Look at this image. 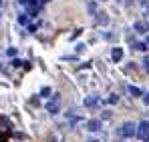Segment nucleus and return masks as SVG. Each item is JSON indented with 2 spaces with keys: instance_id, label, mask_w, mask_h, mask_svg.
Listing matches in <instances>:
<instances>
[{
  "instance_id": "obj_5",
  "label": "nucleus",
  "mask_w": 149,
  "mask_h": 142,
  "mask_svg": "<svg viewBox=\"0 0 149 142\" xmlns=\"http://www.w3.org/2000/svg\"><path fill=\"white\" fill-rule=\"evenodd\" d=\"M10 128H12L10 120L6 118V116H0V132H2V134H4V132H10Z\"/></svg>"
},
{
  "instance_id": "obj_18",
  "label": "nucleus",
  "mask_w": 149,
  "mask_h": 142,
  "mask_svg": "<svg viewBox=\"0 0 149 142\" xmlns=\"http://www.w3.org/2000/svg\"><path fill=\"white\" fill-rule=\"evenodd\" d=\"M28 32H36V24H30L28 26Z\"/></svg>"
},
{
  "instance_id": "obj_14",
  "label": "nucleus",
  "mask_w": 149,
  "mask_h": 142,
  "mask_svg": "<svg viewBox=\"0 0 149 142\" xmlns=\"http://www.w3.org/2000/svg\"><path fill=\"white\" fill-rule=\"evenodd\" d=\"M117 100H119V98H117V96H115V94H111V96H109V98H107V102H109V104H115Z\"/></svg>"
},
{
  "instance_id": "obj_3",
  "label": "nucleus",
  "mask_w": 149,
  "mask_h": 142,
  "mask_svg": "<svg viewBox=\"0 0 149 142\" xmlns=\"http://www.w3.org/2000/svg\"><path fill=\"white\" fill-rule=\"evenodd\" d=\"M135 130H137V128H135L131 122H125L119 132H121V136H127V138H129V136H133V134H135Z\"/></svg>"
},
{
  "instance_id": "obj_11",
  "label": "nucleus",
  "mask_w": 149,
  "mask_h": 142,
  "mask_svg": "<svg viewBox=\"0 0 149 142\" xmlns=\"http://www.w3.org/2000/svg\"><path fill=\"white\" fill-rule=\"evenodd\" d=\"M107 20H109V18H107V14H103V12L97 14V24H107Z\"/></svg>"
},
{
  "instance_id": "obj_6",
  "label": "nucleus",
  "mask_w": 149,
  "mask_h": 142,
  "mask_svg": "<svg viewBox=\"0 0 149 142\" xmlns=\"http://www.w3.org/2000/svg\"><path fill=\"white\" fill-rule=\"evenodd\" d=\"M87 130H91V132H97V130H101V120H89L87 122Z\"/></svg>"
},
{
  "instance_id": "obj_22",
  "label": "nucleus",
  "mask_w": 149,
  "mask_h": 142,
  "mask_svg": "<svg viewBox=\"0 0 149 142\" xmlns=\"http://www.w3.org/2000/svg\"><path fill=\"white\" fill-rule=\"evenodd\" d=\"M87 142H97V140H87Z\"/></svg>"
},
{
  "instance_id": "obj_19",
  "label": "nucleus",
  "mask_w": 149,
  "mask_h": 142,
  "mask_svg": "<svg viewBox=\"0 0 149 142\" xmlns=\"http://www.w3.org/2000/svg\"><path fill=\"white\" fill-rule=\"evenodd\" d=\"M143 100H145V104H147V106H149V92H147V94H145V96H143Z\"/></svg>"
},
{
  "instance_id": "obj_7",
  "label": "nucleus",
  "mask_w": 149,
  "mask_h": 142,
  "mask_svg": "<svg viewBox=\"0 0 149 142\" xmlns=\"http://www.w3.org/2000/svg\"><path fill=\"white\" fill-rule=\"evenodd\" d=\"M135 32H149V24L143 22V20H139V22H135Z\"/></svg>"
},
{
  "instance_id": "obj_21",
  "label": "nucleus",
  "mask_w": 149,
  "mask_h": 142,
  "mask_svg": "<svg viewBox=\"0 0 149 142\" xmlns=\"http://www.w3.org/2000/svg\"><path fill=\"white\" fill-rule=\"evenodd\" d=\"M49 142H56V138H49Z\"/></svg>"
},
{
  "instance_id": "obj_4",
  "label": "nucleus",
  "mask_w": 149,
  "mask_h": 142,
  "mask_svg": "<svg viewBox=\"0 0 149 142\" xmlns=\"http://www.w3.org/2000/svg\"><path fill=\"white\" fill-rule=\"evenodd\" d=\"M26 6H28V16H34V14L38 12V8H40L38 0H28V2H26Z\"/></svg>"
},
{
  "instance_id": "obj_12",
  "label": "nucleus",
  "mask_w": 149,
  "mask_h": 142,
  "mask_svg": "<svg viewBox=\"0 0 149 142\" xmlns=\"http://www.w3.org/2000/svg\"><path fill=\"white\" fill-rule=\"evenodd\" d=\"M129 92H131L133 96H141V90H139L137 86H129Z\"/></svg>"
},
{
  "instance_id": "obj_10",
  "label": "nucleus",
  "mask_w": 149,
  "mask_h": 142,
  "mask_svg": "<svg viewBox=\"0 0 149 142\" xmlns=\"http://www.w3.org/2000/svg\"><path fill=\"white\" fill-rule=\"evenodd\" d=\"M133 48H135V50L145 52V50H147V44H145V42H135V44H133Z\"/></svg>"
},
{
  "instance_id": "obj_20",
  "label": "nucleus",
  "mask_w": 149,
  "mask_h": 142,
  "mask_svg": "<svg viewBox=\"0 0 149 142\" xmlns=\"http://www.w3.org/2000/svg\"><path fill=\"white\" fill-rule=\"evenodd\" d=\"M0 142H6V136L4 134H0Z\"/></svg>"
},
{
  "instance_id": "obj_15",
  "label": "nucleus",
  "mask_w": 149,
  "mask_h": 142,
  "mask_svg": "<svg viewBox=\"0 0 149 142\" xmlns=\"http://www.w3.org/2000/svg\"><path fill=\"white\" fill-rule=\"evenodd\" d=\"M49 94H50V88H47V86H45V88L40 90V96H49Z\"/></svg>"
},
{
  "instance_id": "obj_9",
  "label": "nucleus",
  "mask_w": 149,
  "mask_h": 142,
  "mask_svg": "<svg viewBox=\"0 0 149 142\" xmlns=\"http://www.w3.org/2000/svg\"><path fill=\"white\" fill-rule=\"evenodd\" d=\"M99 100H97V96H89V98H85V106H95Z\"/></svg>"
},
{
  "instance_id": "obj_16",
  "label": "nucleus",
  "mask_w": 149,
  "mask_h": 142,
  "mask_svg": "<svg viewBox=\"0 0 149 142\" xmlns=\"http://www.w3.org/2000/svg\"><path fill=\"white\" fill-rule=\"evenodd\" d=\"M143 68H145V70L149 72V56H147V58H145V60H143Z\"/></svg>"
},
{
  "instance_id": "obj_23",
  "label": "nucleus",
  "mask_w": 149,
  "mask_h": 142,
  "mask_svg": "<svg viewBox=\"0 0 149 142\" xmlns=\"http://www.w3.org/2000/svg\"><path fill=\"white\" fill-rule=\"evenodd\" d=\"M147 44H149V38H147Z\"/></svg>"
},
{
  "instance_id": "obj_2",
  "label": "nucleus",
  "mask_w": 149,
  "mask_h": 142,
  "mask_svg": "<svg viewBox=\"0 0 149 142\" xmlns=\"http://www.w3.org/2000/svg\"><path fill=\"white\" fill-rule=\"evenodd\" d=\"M58 108H61V94H54V96H52V100L47 104V110L52 112V114H56V112H58Z\"/></svg>"
},
{
  "instance_id": "obj_24",
  "label": "nucleus",
  "mask_w": 149,
  "mask_h": 142,
  "mask_svg": "<svg viewBox=\"0 0 149 142\" xmlns=\"http://www.w3.org/2000/svg\"><path fill=\"white\" fill-rule=\"evenodd\" d=\"M42 2H47V0H42Z\"/></svg>"
},
{
  "instance_id": "obj_17",
  "label": "nucleus",
  "mask_w": 149,
  "mask_h": 142,
  "mask_svg": "<svg viewBox=\"0 0 149 142\" xmlns=\"http://www.w3.org/2000/svg\"><path fill=\"white\" fill-rule=\"evenodd\" d=\"M8 56H16V48H8Z\"/></svg>"
},
{
  "instance_id": "obj_13",
  "label": "nucleus",
  "mask_w": 149,
  "mask_h": 142,
  "mask_svg": "<svg viewBox=\"0 0 149 142\" xmlns=\"http://www.w3.org/2000/svg\"><path fill=\"white\" fill-rule=\"evenodd\" d=\"M18 22L20 24H28V14H20V16H18Z\"/></svg>"
},
{
  "instance_id": "obj_1",
  "label": "nucleus",
  "mask_w": 149,
  "mask_h": 142,
  "mask_svg": "<svg viewBox=\"0 0 149 142\" xmlns=\"http://www.w3.org/2000/svg\"><path fill=\"white\" fill-rule=\"evenodd\" d=\"M135 134H137V136H139L141 140H145V142L149 140V122H147V120H143V122H141V124L137 126Z\"/></svg>"
},
{
  "instance_id": "obj_8",
  "label": "nucleus",
  "mask_w": 149,
  "mask_h": 142,
  "mask_svg": "<svg viewBox=\"0 0 149 142\" xmlns=\"http://www.w3.org/2000/svg\"><path fill=\"white\" fill-rule=\"evenodd\" d=\"M111 56H113V60H115V62H119V60L123 58V50H121V48H113Z\"/></svg>"
}]
</instances>
